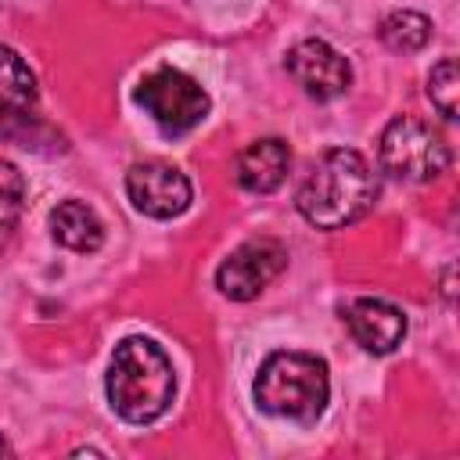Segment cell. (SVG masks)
I'll use <instances>...</instances> for the list:
<instances>
[{"label": "cell", "mask_w": 460, "mask_h": 460, "mask_svg": "<svg viewBox=\"0 0 460 460\" xmlns=\"http://www.w3.org/2000/svg\"><path fill=\"white\" fill-rule=\"evenodd\" d=\"M377 194L381 180L370 162L352 147H331L313 162L309 176L295 194V205L305 223L320 230H341L363 219L374 208Z\"/></svg>", "instance_id": "cell-1"}, {"label": "cell", "mask_w": 460, "mask_h": 460, "mask_svg": "<svg viewBox=\"0 0 460 460\" xmlns=\"http://www.w3.org/2000/svg\"><path fill=\"white\" fill-rule=\"evenodd\" d=\"M108 402L129 424L162 417L176 395V374L169 356L151 338H126L115 345L108 363Z\"/></svg>", "instance_id": "cell-2"}, {"label": "cell", "mask_w": 460, "mask_h": 460, "mask_svg": "<svg viewBox=\"0 0 460 460\" xmlns=\"http://www.w3.org/2000/svg\"><path fill=\"white\" fill-rule=\"evenodd\" d=\"M331 395V377L327 363L309 352H273L259 367L255 377V402L259 410L295 420V424H313Z\"/></svg>", "instance_id": "cell-3"}, {"label": "cell", "mask_w": 460, "mask_h": 460, "mask_svg": "<svg viewBox=\"0 0 460 460\" xmlns=\"http://www.w3.org/2000/svg\"><path fill=\"white\" fill-rule=\"evenodd\" d=\"M381 165L395 180L428 183L449 165V144L438 129L413 115H399L381 133Z\"/></svg>", "instance_id": "cell-4"}, {"label": "cell", "mask_w": 460, "mask_h": 460, "mask_svg": "<svg viewBox=\"0 0 460 460\" xmlns=\"http://www.w3.org/2000/svg\"><path fill=\"white\" fill-rule=\"evenodd\" d=\"M137 104L158 122V129L165 137H180L208 115L205 86L194 75H187L180 68H169V65H162V68H155L140 79Z\"/></svg>", "instance_id": "cell-5"}, {"label": "cell", "mask_w": 460, "mask_h": 460, "mask_svg": "<svg viewBox=\"0 0 460 460\" xmlns=\"http://www.w3.org/2000/svg\"><path fill=\"white\" fill-rule=\"evenodd\" d=\"M40 126L43 119H40L36 75L11 47L0 43V140L29 147Z\"/></svg>", "instance_id": "cell-6"}, {"label": "cell", "mask_w": 460, "mask_h": 460, "mask_svg": "<svg viewBox=\"0 0 460 460\" xmlns=\"http://www.w3.org/2000/svg\"><path fill=\"white\" fill-rule=\"evenodd\" d=\"M284 266H288V248L273 237H255L223 259V266L216 270V284L226 298L248 302L259 298L284 273Z\"/></svg>", "instance_id": "cell-7"}, {"label": "cell", "mask_w": 460, "mask_h": 460, "mask_svg": "<svg viewBox=\"0 0 460 460\" xmlns=\"http://www.w3.org/2000/svg\"><path fill=\"white\" fill-rule=\"evenodd\" d=\"M126 194L137 212L172 219L190 205V180L169 162H137L126 172Z\"/></svg>", "instance_id": "cell-8"}, {"label": "cell", "mask_w": 460, "mask_h": 460, "mask_svg": "<svg viewBox=\"0 0 460 460\" xmlns=\"http://www.w3.org/2000/svg\"><path fill=\"white\" fill-rule=\"evenodd\" d=\"M291 79L316 101H334L352 86V65L323 40H302L288 50Z\"/></svg>", "instance_id": "cell-9"}, {"label": "cell", "mask_w": 460, "mask_h": 460, "mask_svg": "<svg viewBox=\"0 0 460 460\" xmlns=\"http://www.w3.org/2000/svg\"><path fill=\"white\" fill-rule=\"evenodd\" d=\"M349 334L374 356L392 352L406 338V316L385 298H356L341 309Z\"/></svg>", "instance_id": "cell-10"}, {"label": "cell", "mask_w": 460, "mask_h": 460, "mask_svg": "<svg viewBox=\"0 0 460 460\" xmlns=\"http://www.w3.org/2000/svg\"><path fill=\"white\" fill-rule=\"evenodd\" d=\"M288 165H291L288 144L280 137H262L237 155V183L252 194H270L284 183Z\"/></svg>", "instance_id": "cell-11"}, {"label": "cell", "mask_w": 460, "mask_h": 460, "mask_svg": "<svg viewBox=\"0 0 460 460\" xmlns=\"http://www.w3.org/2000/svg\"><path fill=\"white\" fill-rule=\"evenodd\" d=\"M50 230H54V241L72 252H97L104 241V226H101L97 212L75 198L61 201L50 212Z\"/></svg>", "instance_id": "cell-12"}, {"label": "cell", "mask_w": 460, "mask_h": 460, "mask_svg": "<svg viewBox=\"0 0 460 460\" xmlns=\"http://www.w3.org/2000/svg\"><path fill=\"white\" fill-rule=\"evenodd\" d=\"M381 40L392 47V50H420L428 40H431V22L417 11H392L385 22H381Z\"/></svg>", "instance_id": "cell-13"}, {"label": "cell", "mask_w": 460, "mask_h": 460, "mask_svg": "<svg viewBox=\"0 0 460 460\" xmlns=\"http://www.w3.org/2000/svg\"><path fill=\"white\" fill-rule=\"evenodd\" d=\"M22 205H25V176L18 172L14 162L0 158V252L22 219Z\"/></svg>", "instance_id": "cell-14"}, {"label": "cell", "mask_w": 460, "mask_h": 460, "mask_svg": "<svg viewBox=\"0 0 460 460\" xmlns=\"http://www.w3.org/2000/svg\"><path fill=\"white\" fill-rule=\"evenodd\" d=\"M456 93H460L456 58H442L428 75V97H431V104L438 108L442 119H456Z\"/></svg>", "instance_id": "cell-15"}, {"label": "cell", "mask_w": 460, "mask_h": 460, "mask_svg": "<svg viewBox=\"0 0 460 460\" xmlns=\"http://www.w3.org/2000/svg\"><path fill=\"white\" fill-rule=\"evenodd\" d=\"M0 456H11V446L4 442V435H0Z\"/></svg>", "instance_id": "cell-16"}]
</instances>
